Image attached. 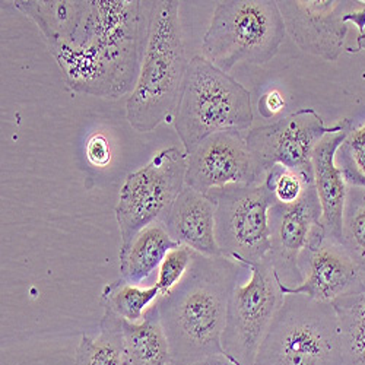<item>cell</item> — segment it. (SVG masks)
Returning <instances> with one entry per match:
<instances>
[{
    "instance_id": "6da1fadb",
    "label": "cell",
    "mask_w": 365,
    "mask_h": 365,
    "mask_svg": "<svg viewBox=\"0 0 365 365\" xmlns=\"http://www.w3.org/2000/svg\"><path fill=\"white\" fill-rule=\"evenodd\" d=\"M152 2L91 0L75 38L48 48L75 93L115 100L133 91L148 40Z\"/></svg>"
},
{
    "instance_id": "7a4b0ae2",
    "label": "cell",
    "mask_w": 365,
    "mask_h": 365,
    "mask_svg": "<svg viewBox=\"0 0 365 365\" xmlns=\"http://www.w3.org/2000/svg\"><path fill=\"white\" fill-rule=\"evenodd\" d=\"M247 269L225 256H195L186 277L157 299L171 346L173 365H192L224 354L222 333L228 302L241 272Z\"/></svg>"
},
{
    "instance_id": "3957f363",
    "label": "cell",
    "mask_w": 365,
    "mask_h": 365,
    "mask_svg": "<svg viewBox=\"0 0 365 365\" xmlns=\"http://www.w3.org/2000/svg\"><path fill=\"white\" fill-rule=\"evenodd\" d=\"M178 11L175 0L152 2L139 76L126 101L128 121L142 133L173 121L177 108L189 65Z\"/></svg>"
},
{
    "instance_id": "277c9868",
    "label": "cell",
    "mask_w": 365,
    "mask_h": 365,
    "mask_svg": "<svg viewBox=\"0 0 365 365\" xmlns=\"http://www.w3.org/2000/svg\"><path fill=\"white\" fill-rule=\"evenodd\" d=\"M253 120L249 89L203 56L189 60L173 117L186 154L214 133L249 130Z\"/></svg>"
},
{
    "instance_id": "5b68a950",
    "label": "cell",
    "mask_w": 365,
    "mask_h": 365,
    "mask_svg": "<svg viewBox=\"0 0 365 365\" xmlns=\"http://www.w3.org/2000/svg\"><path fill=\"white\" fill-rule=\"evenodd\" d=\"M255 365H345L334 307L302 294H287Z\"/></svg>"
},
{
    "instance_id": "8992f818",
    "label": "cell",
    "mask_w": 365,
    "mask_h": 365,
    "mask_svg": "<svg viewBox=\"0 0 365 365\" xmlns=\"http://www.w3.org/2000/svg\"><path fill=\"white\" fill-rule=\"evenodd\" d=\"M285 34L278 2H218L202 41V56L227 73L238 63L264 65L278 54Z\"/></svg>"
},
{
    "instance_id": "52a82bcc",
    "label": "cell",
    "mask_w": 365,
    "mask_h": 365,
    "mask_svg": "<svg viewBox=\"0 0 365 365\" xmlns=\"http://www.w3.org/2000/svg\"><path fill=\"white\" fill-rule=\"evenodd\" d=\"M187 154L177 146L165 148L135 173L121 186L115 205L121 246L145 227L163 222L171 205L186 187Z\"/></svg>"
},
{
    "instance_id": "ba28073f",
    "label": "cell",
    "mask_w": 365,
    "mask_h": 365,
    "mask_svg": "<svg viewBox=\"0 0 365 365\" xmlns=\"http://www.w3.org/2000/svg\"><path fill=\"white\" fill-rule=\"evenodd\" d=\"M217 205V242L221 255L247 269L270 255L269 210L277 203L264 182L235 185L207 193Z\"/></svg>"
},
{
    "instance_id": "9c48e42d",
    "label": "cell",
    "mask_w": 365,
    "mask_h": 365,
    "mask_svg": "<svg viewBox=\"0 0 365 365\" xmlns=\"http://www.w3.org/2000/svg\"><path fill=\"white\" fill-rule=\"evenodd\" d=\"M250 279L235 285L222 333L224 354L238 365H255L262 342L284 302L279 278L269 260L249 267Z\"/></svg>"
},
{
    "instance_id": "30bf717a",
    "label": "cell",
    "mask_w": 365,
    "mask_h": 365,
    "mask_svg": "<svg viewBox=\"0 0 365 365\" xmlns=\"http://www.w3.org/2000/svg\"><path fill=\"white\" fill-rule=\"evenodd\" d=\"M351 123L349 118H344L329 128L314 108H301L277 123L249 130L246 140L259 182H263L267 171L277 165L314 180L313 152L316 146L326 135L341 132Z\"/></svg>"
},
{
    "instance_id": "8fae6325",
    "label": "cell",
    "mask_w": 365,
    "mask_h": 365,
    "mask_svg": "<svg viewBox=\"0 0 365 365\" xmlns=\"http://www.w3.org/2000/svg\"><path fill=\"white\" fill-rule=\"evenodd\" d=\"M269 227L270 255L267 260L282 285L297 287L302 282L298 259L313 237L323 230L322 206L314 182L297 202L273 205L269 210Z\"/></svg>"
},
{
    "instance_id": "7c38bea8",
    "label": "cell",
    "mask_w": 365,
    "mask_h": 365,
    "mask_svg": "<svg viewBox=\"0 0 365 365\" xmlns=\"http://www.w3.org/2000/svg\"><path fill=\"white\" fill-rule=\"evenodd\" d=\"M362 2L341 0H285L278 2L287 33L306 53L327 62L338 60L345 50L349 24L345 16Z\"/></svg>"
},
{
    "instance_id": "4fadbf2b",
    "label": "cell",
    "mask_w": 365,
    "mask_h": 365,
    "mask_svg": "<svg viewBox=\"0 0 365 365\" xmlns=\"http://www.w3.org/2000/svg\"><path fill=\"white\" fill-rule=\"evenodd\" d=\"M186 186L207 195L235 185H259L246 138L238 130L207 136L187 154Z\"/></svg>"
},
{
    "instance_id": "5bb4252c",
    "label": "cell",
    "mask_w": 365,
    "mask_h": 365,
    "mask_svg": "<svg viewBox=\"0 0 365 365\" xmlns=\"http://www.w3.org/2000/svg\"><path fill=\"white\" fill-rule=\"evenodd\" d=\"M298 267L302 282L297 287H285L279 282L282 294H302L329 304L354 291L362 277V269L345 246L341 241L327 237L324 228L313 237L301 253Z\"/></svg>"
},
{
    "instance_id": "9a60e30c",
    "label": "cell",
    "mask_w": 365,
    "mask_h": 365,
    "mask_svg": "<svg viewBox=\"0 0 365 365\" xmlns=\"http://www.w3.org/2000/svg\"><path fill=\"white\" fill-rule=\"evenodd\" d=\"M215 215L214 199L186 186L171 205L163 224L180 246L202 256L217 257L222 255L217 242Z\"/></svg>"
},
{
    "instance_id": "2e32d148",
    "label": "cell",
    "mask_w": 365,
    "mask_h": 365,
    "mask_svg": "<svg viewBox=\"0 0 365 365\" xmlns=\"http://www.w3.org/2000/svg\"><path fill=\"white\" fill-rule=\"evenodd\" d=\"M352 123L336 133L326 135L313 152L314 187L322 206V224L326 235L342 242L344 209L349 185L336 164V154L349 132Z\"/></svg>"
},
{
    "instance_id": "e0dca14e",
    "label": "cell",
    "mask_w": 365,
    "mask_h": 365,
    "mask_svg": "<svg viewBox=\"0 0 365 365\" xmlns=\"http://www.w3.org/2000/svg\"><path fill=\"white\" fill-rule=\"evenodd\" d=\"M14 6L31 18L48 48L71 43L82 26L91 0H18Z\"/></svg>"
},
{
    "instance_id": "ac0fdd59",
    "label": "cell",
    "mask_w": 365,
    "mask_h": 365,
    "mask_svg": "<svg viewBox=\"0 0 365 365\" xmlns=\"http://www.w3.org/2000/svg\"><path fill=\"white\" fill-rule=\"evenodd\" d=\"M178 246L163 222L145 227L128 245L120 246V278L133 285L143 284L160 269L168 252Z\"/></svg>"
},
{
    "instance_id": "d6986e66",
    "label": "cell",
    "mask_w": 365,
    "mask_h": 365,
    "mask_svg": "<svg viewBox=\"0 0 365 365\" xmlns=\"http://www.w3.org/2000/svg\"><path fill=\"white\" fill-rule=\"evenodd\" d=\"M128 365H173L170 341L157 302L138 323L121 319Z\"/></svg>"
},
{
    "instance_id": "ffe728a7",
    "label": "cell",
    "mask_w": 365,
    "mask_h": 365,
    "mask_svg": "<svg viewBox=\"0 0 365 365\" xmlns=\"http://www.w3.org/2000/svg\"><path fill=\"white\" fill-rule=\"evenodd\" d=\"M331 306L339 322L345 365H365V270L358 287Z\"/></svg>"
},
{
    "instance_id": "44dd1931",
    "label": "cell",
    "mask_w": 365,
    "mask_h": 365,
    "mask_svg": "<svg viewBox=\"0 0 365 365\" xmlns=\"http://www.w3.org/2000/svg\"><path fill=\"white\" fill-rule=\"evenodd\" d=\"M76 365H128L121 319L104 310L97 334H82L75 356Z\"/></svg>"
},
{
    "instance_id": "7402d4cb",
    "label": "cell",
    "mask_w": 365,
    "mask_h": 365,
    "mask_svg": "<svg viewBox=\"0 0 365 365\" xmlns=\"http://www.w3.org/2000/svg\"><path fill=\"white\" fill-rule=\"evenodd\" d=\"M158 298L160 289L157 285L143 288L121 278L106 285L101 292L104 310H110L117 317L130 323L140 322Z\"/></svg>"
},
{
    "instance_id": "603a6c76",
    "label": "cell",
    "mask_w": 365,
    "mask_h": 365,
    "mask_svg": "<svg viewBox=\"0 0 365 365\" xmlns=\"http://www.w3.org/2000/svg\"><path fill=\"white\" fill-rule=\"evenodd\" d=\"M342 245L365 270V189L349 186L342 224Z\"/></svg>"
},
{
    "instance_id": "cb8c5ba5",
    "label": "cell",
    "mask_w": 365,
    "mask_h": 365,
    "mask_svg": "<svg viewBox=\"0 0 365 365\" xmlns=\"http://www.w3.org/2000/svg\"><path fill=\"white\" fill-rule=\"evenodd\" d=\"M263 182L278 203L289 205L301 199L304 192L310 185H313L314 180L297 171L277 165L267 171Z\"/></svg>"
},
{
    "instance_id": "d4e9b609",
    "label": "cell",
    "mask_w": 365,
    "mask_h": 365,
    "mask_svg": "<svg viewBox=\"0 0 365 365\" xmlns=\"http://www.w3.org/2000/svg\"><path fill=\"white\" fill-rule=\"evenodd\" d=\"M195 256L196 253L186 246H178L168 252L158 269V279L155 285L160 289V297L170 294L182 281L192 266Z\"/></svg>"
},
{
    "instance_id": "484cf974",
    "label": "cell",
    "mask_w": 365,
    "mask_h": 365,
    "mask_svg": "<svg viewBox=\"0 0 365 365\" xmlns=\"http://www.w3.org/2000/svg\"><path fill=\"white\" fill-rule=\"evenodd\" d=\"M342 146L346 149L355 168L365 177V125L359 129H352Z\"/></svg>"
},
{
    "instance_id": "4316f807",
    "label": "cell",
    "mask_w": 365,
    "mask_h": 365,
    "mask_svg": "<svg viewBox=\"0 0 365 365\" xmlns=\"http://www.w3.org/2000/svg\"><path fill=\"white\" fill-rule=\"evenodd\" d=\"M86 158L94 167L104 168L111 161V149L106 136L97 133L86 143Z\"/></svg>"
},
{
    "instance_id": "83f0119b",
    "label": "cell",
    "mask_w": 365,
    "mask_h": 365,
    "mask_svg": "<svg viewBox=\"0 0 365 365\" xmlns=\"http://www.w3.org/2000/svg\"><path fill=\"white\" fill-rule=\"evenodd\" d=\"M336 164L342 170L344 177H345V180H346V182H348L349 186H359V187L365 189V177L355 168L349 154H348L346 149L344 146H341L339 150H338Z\"/></svg>"
},
{
    "instance_id": "f1b7e54d",
    "label": "cell",
    "mask_w": 365,
    "mask_h": 365,
    "mask_svg": "<svg viewBox=\"0 0 365 365\" xmlns=\"http://www.w3.org/2000/svg\"><path fill=\"white\" fill-rule=\"evenodd\" d=\"M284 107H285V100L277 89L269 91V93L264 94L259 101V111L266 118L278 114Z\"/></svg>"
},
{
    "instance_id": "f546056e",
    "label": "cell",
    "mask_w": 365,
    "mask_h": 365,
    "mask_svg": "<svg viewBox=\"0 0 365 365\" xmlns=\"http://www.w3.org/2000/svg\"><path fill=\"white\" fill-rule=\"evenodd\" d=\"M192 365H238V364L234 362L232 359H230L225 354H221V355L207 356V358L200 359Z\"/></svg>"
},
{
    "instance_id": "4dcf8cb0",
    "label": "cell",
    "mask_w": 365,
    "mask_h": 365,
    "mask_svg": "<svg viewBox=\"0 0 365 365\" xmlns=\"http://www.w3.org/2000/svg\"><path fill=\"white\" fill-rule=\"evenodd\" d=\"M365 50V37L364 38H361V40H356V48L354 50L355 53H358V51H364ZM352 51V53H354Z\"/></svg>"
}]
</instances>
